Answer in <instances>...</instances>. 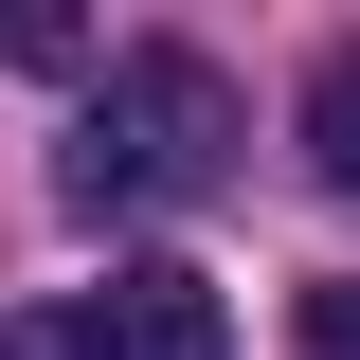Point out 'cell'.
<instances>
[{"mask_svg":"<svg viewBox=\"0 0 360 360\" xmlns=\"http://www.w3.org/2000/svg\"><path fill=\"white\" fill-rule=\"evenodd\" d=\"M217 162H234V72L180 54V37H144V54L90 72L72 144H54V198L72 217H162V198H217Z\"/></svg>","mask_w":360,"mask_h":360,"instance_id":"6da1fadb","label":"cell"},{"mask_svg":"<svg viewBox=\"0 0 360 360\" xmlns=\"http://www.w3.org/2000/svg\"><path fill=\"white\" fill-rule=\"evenodd\" d=\"M72 324H90V360H234V307L198 288V270H162V252H144V270H108Z\"/></svg>","mask_w":360,"mask_h":360,"instance_id":"7a4b0ae2","label":"cell"},{"mask_svg":"<svg viewBox=\"0 0 360 360\" xmlns=\"http://www.w3.org/2000/svg\"><path fill=\"white\" fill-rule=\"evenodd\" d=\"M307 180H324V198H360V37L307 72Z\"/></svg>","mask_w":360,"mask_h":360,"instance_id":"3957f363","label":"cell"},{"mask_svg":"<svg viewBox=\"0 0 360 360\" xmlns=\"http://www.w3.org/2000/svg\"><path fill=\"white\" fill-rule=\"evenodd\" d=\"M0 360H90V324H72V307H18V324H0Z\"/></svg>","mask_w":360,"mask_h":360,"instance_id":"277c9868","label":"cell"},{"mask_svg":"<svg viewBox=\"0 0 360 360\" xmlns=\"http://www.w3.org/2000/svg\"><path fill=\"white\" fill-rule=\"evenodd\" d=\"M307 360H360V288H307Z\"/></svg>","mask_w":360,"mask_h":360,"instance_id":"5b68a950","label":"cell"}]
</instances>
